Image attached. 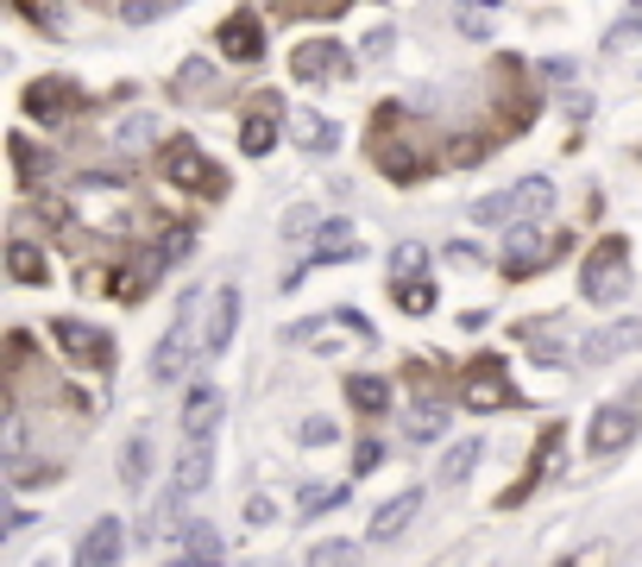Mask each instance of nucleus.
Here are the masks:
<instances>
[{
	"label": "nucleus",
	"mask_w": 642,
	"mask_h": 567,
	"mask_svg": "<svg viewBox=\"0 0 642 567\" xmlns=\"http://www.w3.org/2000/svg\"><path fill=\"white\" fill-rule=\"evenodd\" d=\"M636 32H642V13H623V20L604 32V51H630V44H636Z\"/></svg>",
	"instance_id": "4c0bfd02"
},
{
	"label": "nucleus",
	"mask_w": 642,
	"mask_h": 567,
	"mask_svg": "<svg viewBox=\"0 0 642 567\" xmlns=\"http://www.w3.org/2000/svg\"><path fill=\"white\" fill-rule=\"evenodd\" d=\"M366 58H390V32H371V39H366Z\"/></svg>",
	"instance_id": "a18cd8bd"
},
{
	"label": "nucleus",
	"mask_w": 642,
	"mask_h": 567,
	"mask_svg": "<svg viewBox=\"0 0 642 567\" xmlns=\"http://www.w3.org/2000/svg\"><path fill=\"white\" fill-rule=\"evenodd\" d=\"M39 567H51V561H39Z\"/></svg>",
	"instance_id": "8fccbe9b"
},
{
	"label": "nucleus",
	"mask_w": 642,
	"mask_h": 567,
	"mask_svg": "<svg viewBox=\"0 0 642 567\" xmlns=\"http://www.w3.org/2000/svg\"><path fill=\"white\" fill-rule=\"evenodd\" d=\"M208 89H214V63H202V58H190L183 70H176V82H171L176 101H195V95H208Z\"/></svg>",
	"instance_id": "7c9ffc66"
},
{
	"label": "nucleus",
	"mask_w": 642,
	"mask_h": 567,
	"mask_svg": "<svg viewBox=\"0 0 642 567\" xmlns=\"http://www.w3.org/2000/svg\"><path fill=\"white\" fill-rule=\"evenodd\" d=\"M208 479H214V442H190V448L176 454V479H171V492L195 498V492H208Z\"/></svg>",
	"instance_id": "aec40b11"
},
{
	"label": "nucleus",
	"mask_w": 642,
	"mask_h": 567,
	"mask_svg": "<svg viewBox=\"0 0 642 567\" xmlns=\"http://www.w3.org/2000/svg\"><path fill=\"white\" fill-rule=\"evenodd\" d=\"M195 296H202V291H190V296H183V310H176V322L164 328V341L152 347V366H145V378H152V385H176V378L190 372V360L202 353V341H195Z\"/></svg>",
	"instance_id": "20e7f679"
},
{
	"label": "nucleus",
	"mask_w": 642,
	"mask_h": 567,
	"mask_svg": "<svg viewBox=\"0 0 642 567\" xmlns=\"http://www.w3.org/2000/svg\"><path fill=\"white\" fill-rule=\"evenodd\" d=\"M7 158H13V176H20V190H32L39 176H51V145H39L32 133H13V139H7Z\"/></svg>",
	"instance_id": "b1692460"
},
{
	"label": "nucleus",
	"mask_w": 642,
	"mask_h": 567,
	"mask_svg": "<svg viewBox=\"0 0 642 567\" xmlns=\"http://www.w3.org/2000/svg\"><path fill=\"white\" fill-rule=\"evenodd\" d=\"M240 334V291L234 284H221L208 291V315H202V353H227Z\"/></svg>",
	"instance_id": "ddd939ff"
},
{
	"label": "nucleus",
	"mask_w": 642,
	"mask_h": 567,
	"mask_svg": "<svg viewBox=\"0 0 642 567\" xmlns=\"http://www.w3.org/2000/svg\"><path fill=\"white\" fill-rule=\"evenodd\" d=\"M296 435H303L309 448H328V442H334V423H328V416H303V429H296Z\"/></svg>",
	"instance_id": "ea45409f"
},
{
	"label": "nucleus",
	"mask_w": 642,
	"mask_h": 567,
	"mask_svg": "<svg viewBox=\"0 0 642 567\" xmlns=\"http://www.w3.org/2000/svg\"><path fill=\"white\" fill-rule=\"evenodd\" d=\"M291 77L296 82H340V77H353V51L340 39H303L291 51Z\"/></svg>",
	"instance_id": "1a4fd4ad"
},
{
	"label": "nucleus",
	"mask_w": 642,
	"mask_h": 567,
	"mask_svg": "<svg viewBox=\"0 0 642 567\" xmlns=\"http://www.w3.org/2000/svg\"><path fill=\"white\" fill-rule=\"evenodd\" d=\"M347 498H353V479H347V486H309L296 510H303V517H328V510H340Z\"/></svg>",
	"instance_id": "2f4dec72"
},
{
	"label": "nucleus",
	"mask_w": 642,
	"mask_h": 567,
	"mask_svg": "<svg viewBox=\"0 0 642 567\" xmlns=\"http://www.w3.org/2000/svg\"><path fill=\"white\" fill-rule=\"evenodd\" d=\"M416 510H422V486H404L397 498H385V505L371 510V529H366V543H397L409 524H416Z\"/></svg>",
	"instance_id": "dca6fc26"
},
{
	"label": "nucleus",
	"mask_w": 642,
	"mask_h": 567,
	"mask_svg": "<svg viewBox=\"0 0 642 567\" xmlns=\"http://www.w3.org/2000/svg\"><path fill=\"white\" fill-rule=\"evenodd\" d=\"M448 259H460V265H479V253H472V240H454Z\"/></svg>",
	"instance_id": "49530a36"
},
{
	"label": "nucleus",
	"mask_w": 642,
	"mask_h": 567,
	"mask_svg": "<svg viewBox=\"0 0 642 567\" xmlns=\"http://www.w3.org/2000/svg\"><path fill=\"white\" fill-rule=\"evenodd\" d=\"M157 176L176 183V190H190V196H208V202L227 196V171H221L195 139H164V145H157Z\"/></svg>",
	"instance_id": "f03ea898"
},
{
	"label": "nucleus",
	"mask_w": 642,
	"mask_h": 567,
	"mask_svg": "<svg viewBox=\"0 0 642 567\" xmlns=\"http://www.w3.org/2000/svg\"><path fill=\"white\" fill-rule=\"evenodd\" d=\"M7 277H13V284H51V259H44L32 240H13V246H7Z\"/></svg>",
	"instance_id": "bb28decb"
},
{
	"label": "nucleus",
	"mask_w": 642,
	"mask_h": 567,
	"mask_svg": "<svg viewBox=\"0 0 642 567\" xmlns=\"http://www.w3.org/2000/svg\"><path fill=\"white\" fill-rule=\"evenodd\" d=\"M214 44H221L227 63H258L265 58V20H258L253 7H234L227 20L214 26Z\"/></svg>",
	"instance_id": "9d476101"
},
{
	"label": "nucleus",
	"mask_w": 642,
	"mask_h": 567,
	"mask_svg": "<svg viewBox=\"0 0 642 567\" xmlns=\"http://www.w3.org/2000/svg\"><path fill=\"white\" fill-rule=\"evenodd\" d=\"M561 442H567V429H561V423H548V429L536 435V460H529V473H523V479H517V486L505 492V498H498V505H505V510H517V505H523V498H529V486L542 479V467L554 460V448H561Z\"/></svg>",
	"instance_id": "5701e85b"
},
{
	"label": "nucleus",
	"mask_w": 642,
	"mask_h": 567,
	"mask_svg": "<svg viewBox=\"0 0 642 567\" xmlns=\"http://www.w3.org/2000/svg\"><path fill=\"white\" fill-rule=\"evenodd\" d=\"M309 567H359V543H347V536H328V543L309 548Z\"/></svg>",
	"instance_id": "473e14b6"
},
{
	"label": "nucleus",
	"mask_w": 642,
	"mask_h": 567,
	"mask_svg": "<svg viewBox=\"0 0 642 567\" xmlns=\"http://www.w3.org/2000/svg\"><path fill=\"white\" fill-rule=\"evenodd\" d=\"M567 246H573L567 234L548 240L542 227H510L505 253H498V272H505V277H536V272H548V265H561Z\"/></svg>",
	"instance_id": "39448f33"
},
{
	"label": "nucleus",
	"mask_w": 642,
	"mask_h": 567,
	"mask_svg": "<svg viewBox=\"0 0 642 567\" xmlns=\"http://www.w3.org/2000/svg\"><path fill=\"white\" fill-rule=\"evenodd\" d=\"M176 543H183V555H195V561H221V529L214 524H190Z\"/></svg>",
	"instance_id": "72a5a7b5"
},
{
	"label": "nucleus",
	"mask_w": 642,
	"mask_h": 567,
	"mask_svg": "<svg viewBox=\"0 0 642 567\" xmlns=\"http://www.w3.org/2000/svg\"><path fill=\"white\" fill-rule=\"evenodd\" d=\"M120 139H126V145H139V139H152V114L126 120V133H120Z\"/></svg>",
	"instance_id": "c03bdc74"
},
{
	"label": "nucleus",
	"mask_w": 642,
	"mask_h": 567,
	"mask_svg": "<svg viewBox=\"0 0 642 567\" xmlns=\"http://www.w3.org/2000/svg\"><path fill=\"white\" fill-rule=\"evenodd\" d=\"M272 145H277V101L258 95V108L240 120V152H246V158H265Z\"/></svg>",
	"instance_id": "4be33fe9"
},
{
	"label": "nucleus",
	"mask_w": 642,
	"mask_h": 567,
	"mask_svg": "<svg viewBox=\"0 0 642 567\" xmlns=\"http://www.w3.org/2000/svg\"><path fill=\"white\" fill-rule=\"evenodd\" d=\"M272 517H277V510L265 505V498H246V524H253V529H265V524H272Z\"/></svg>",
	"instance_id": "37998d69"
},
{
	"label": "nucleus",
	"mask_w": 642,
	"mask_h": 567,
	"mask_svg": "<svg viewBox=\"0 0 642 567\" xmlns=\"http://www.w3.org/2000/svg\"><path fill=\"white\" fill-rule=\"evenodd\" d=\"M630 284H636V272H630V240L604 234L599 246L585 253V265H580V296H585V303H623Z\"/></svg>",
	"instance_id": "7ed1b4c3"
},
{
	"label": "nucleus",
	"mask_w": 642,
	"mask_h": 567,
	"mask_svg": "<svg viewBox=\"0 0 642 567\" xmlns=\"http://www.w3.org/2000/svg\"><path fill=\"white\" fill-rule=\"evenodd\" d=\"M347 259H359V240H353V221H322V234H315V253L303 259V272H296V277L322 272V265H347ZM296 277H291V284H296Z\"/></svg>",
	"instance_id": "f3484780"
},
{
	"label": "nucleus",
	"mask_w": 642,
	"mask_h": 567,
	"mask_svg": "<svg viewBox=\"0 0 642 567\" xmlns=\"http://www.w3.org/2000/svg\"><path fill=\"white\" fill-rule=\"evenodd\" d=\"M120 479H126V492L152 486V435H145V429L126 435V448H120Z\"/></svg>",
	"instance_id": "a878e982"
},
{
	"label": "nucleus",
	"mask_w": 642,
	"mask_h": 567,
	"mask_svg": "<svg viewBox=\"0 0 642 567\" xmlns=\"http://www.w3.org/2000/svg\"><path fill=\"white\" fill-rule=\"evenodd\" d=\"M623 404H630V411L642 416V378H636V385H630V392H623Z\"/></svg>",
	"instance_id": "de8ad7c7"
},
{
	"label": "nucleus",
	"mask_w": 642,
	"mask_h": 567,
	"mask_svg": "<svg viewBox=\"0 0 642 567\" xmlns=\"http://www.w3.org/2000/svg\"><path fill=\"white\" fill-rule=\"evenodd\" d=\"M291 133H296V145H303L309 158H334V152H340V126H334L328 114H315V108H296Z\"/></svg>",
	"instance_id": "a211bd4d"
},
{
	"label": "nucleus",
	"mask_w": 642,
	"mask_h": 567,
	"mask_svg": "<svg viewBox=\"0 0 642 567\" xmlns=\"http://www.w3.org/2000/svg\"><path fill=\"white\" fill-rule=\"evenodd\" d=\"M164 13H171L164 0H152V7H120V20H126V26H157Z\"/></svg>",
	"instance_id": "a19ab883"
},
{
	"label": "nucleus",
	"mask_w": 642,
	"mask_h": 567,
	"mask_svg": "<svg viewBox=\"0 0 642 567\" xmlns=\"http://www.w3.org/2000/svg\"><path fill=\"white\" fill-rule=\"evenodd\" d=\"M190 524H195V517H190V498H183V492H171V498H157V505L139 517V536H145V543H164L171 529L183 536Z\"/></svg>",
	"instance_id": "6ab92c4d"
},
{
	"label": "nucleus",
	"mask_w": 642,
	"mask_h": 567,
	"mask_svg": "<svg viewBox=\"0 0 642 567\" xmlns=\"http://www.w3.org/2000/svg\"><path fill=\"white\" fill-rule=\"evenodd\" d=\"M636 435H642V416L630 411V404H604V411H592V423H585V448L592 454H623Z\"/></svg>",
	"instance_id": "9b49d317"
},
{
	"label": "nucleus",
	"mask_w": 642,
	"mask_h": 567,
	"mask_svg": "<svg viewBox=\"0 0 642 567\" xmlns=\"http://www.w3.org/2000/svg\"><path fill=\"white\" fill-rule=\"evenodd\" d=\"M20 108H26V120H44V126H63L70 114H82L89 108V95H82L70 77H39L32 89L20 95Z\"/></svg>",
	"instance_id": "6e6552de"
},
{
	"label": "nucleus",
	"mask_w": 642,
	"mask_h": 567,
	"mask_svg": "<svg viewBox=\"0 0 642 567\" xmlns=\"http://www.w3.org/2000/svg\"><path fill=\"white\" fill-rule=\"evenodd\" d=\"M120 555H126V524L120 517H95V524L82 529L77 567H120Z\"/></svg>",
	"instance_id": "4468645a"
},
{
	"label": "nucleus",
	"mask_w": 642,
	"mask_h": 567,
	"mask_svg": "<svg viewBox=\"0 0 642 567\" xmlns=\"http://www.w3.org/2000/svg\"><path fill=\"white\" fill-rule=\"evenodd\" d=\"M460 404H467V411L523 404V397H517V385H510V372H505V353H472L467 366H460Z\"/></svg>",
	"instance_id": "423d86ee"
},
{
	"label": "nucleus",
	"mask_w": 642,
	"mask_h": 567,
	"mask_svg": "<svg viewBox=\"0 0 642 567\" xmlns=\"http://www.w3.org/2000/svg\"><path fill=\"white\" fill-rule=\"evenodd\" d=\"M479 454H486V442H479V435L454 442V448L441 454V486H467L472 473H479Z\"/></svg>",
	"instance_id": "c85d7f7f"
},
{
	"label": "nucleus",
	"mask_w": 642,
	"mask_h": 567,
	"mask_svg": "<svg viewBox=\"0 0 642 567\" xmlns=\"http://www.w3.org/2000/svg\"><path fill=\"white\" fill-rule=\"evenodd\" d=\"M309 227H315V209H309V202H303V209H291V215H284V234H309ZM315 234H322V227H315Z\"/></svg>",
	"instance_id": "79ce46f5"
},
{
	"label": "nucleus",
	"mask_w": 642,
	"mask_h": 567,
	"mask_svg": "<svg viewBox=\"0 0 642 567\" xmlns=\"http://www.w3.org/2000/svg\"><path fill=\"white\" fill-rule=\"evenodd\" d=\"M164 567H221V561H195V555H176V561H164Z\"/></svg>",
	"instance_id": "09e8293b"
},
{
	"label": "nucleus",
	"mask_w": 642,
	"mask_h": 567,
	"mask_svg": "<svg viewBox=\"0 0 642 567\" xmlns=\"http://www.w3.org/2000/svg\"><path fill=\"white\" fill-rule=\"evenodd\" d=\"M454 26H460L467 39H491V13H486V7H460V13H454Z\"/></svg>",
	"instance_id": "58836bf2"
},
{
	"label": "nucleus",
	"mask_w": 642,
	"mask_h": 567,
	"mask_svg": "<svg viewBox=\"0 0 642 567\" xmlns=\"http://www.w3.org/2000/svg\"><path fill=\"white\" fill-rule=\"evenodd\" d=\"M554 209V183L548 176H517L510 190H498V196H479L472 202V221H486V227H536V221Z\"/></svg>",
	"instance_id": "f257e3e1"
},
{
	"label": "nucleus",
	"mask_w": 642,
	"mask_h": 567,
	"mask_svg": "<svg viewBox=\"0 0 642 567\" xmlns=\"http://www.w3.org/2000/svg\"><path fill=\"white\" fill-rule=\"evenodd\" d=\"M390 277H397V291L416 284V277H422V246H397V253H390Z\"/></svg>",
	"instance_id": "c9c22d12"
},
{
	"label": "nucleus",
	"mask_w": 642,
	"mask_h": 567,
	"mask_svg": "<svg viewBox=\"0 0 642 567\" xmlns=\"http://www.w3.org/2000/svg\"><path fill=\"white\" fill-rule=\"evenodd\" d=\"M385 442H359V448H353V479H366V473H378L385 467Z\"/></svg>",
	"instance_id": "e433bc0d"
},
{
	"label": "nucleus",
	"mask_w": 642,
	"mask_h": 567,
	"mask_svg": "<svg viewBox=\"0 0 642 567\" xmlns=\"http://www.w3.org/2000/svg\"><path fill=\"white\" fill-rule=\"evenodd\" d=\"M448 423H454V397H441V392L404 397V442H441Z\"/></svg>",
	"instance_id": "f8f14e48"
},
{
	"label": "nucleus",
	"mask_w": 642,
	"mask_h": 567,
	"mask_svg": "<svg viewBox=\"0 0 642 567\" xmlns=\"http://www.w3.org/2000/svg\"><path fill=\"white\" fill-rule=\"evenodd\" d=\"M642 347V322L636 315H623V322H611V328L585 334V360H623V353Z\"/></svg>",
	"instance_id": "412c9836"
},
{
	"label": "nucleus",
	"mask_w": 642,
	"mask_h": 567,
	"mask_svg": "<svg viewBox=\"0 0 642 567\" xmlns=\"http://www.w3.org/2000/svg\"><path fill=\"white\" fill-rule=\"evenodd\" d=\"M347 397H353V411H359V416H385L390 411V385L378 378V372H353Z\"/></svg>",
	"instance_id": "cd10ccee"
},
{
	"label": "nucleus",
	"mask_w": 642,
	"mask_h": 567,
	"mask_svg": "<svg viewBox=\"0 0 642 567\" xmlns=\"http://www.w3.org/2000/svg\"><path fill=\"white\" fill-rule=\"evenodd\" d=\"M371 158H378V171H385L390 183H422V176H428V158L416 152V139L371 133Z\"/></svg>",
	"instance_id": "2eb2a0df"
},
{
	"label": "nucleus",
	"mask_w": 642,
	"mask_h": 567,
	"mask_svg": "<svg viewBox=\"0 0 642 567\" xmlns=\"http://www.w3.org/2000/svg\"><path fill=\"white\" fill-rule=\"evenodd\" d=\"M221 411H227V404H221V392H214V385H195L190 404H183V435H190V442H208L214 423H221Z\"/></svg>",
	"instance_id": "393cba45"
},
{
	"label": "nucleus",
	"mask_w": 642,
	"mask_h": 567,
	"mask_svg": "<svg viewBox=\"0 0 642 567\" xmlns=\"http://www.w3.org/2000/svg\"><path fill=\"white\" fill-rule=\"evenodd\" d=\"M397 310H404V315H428V310H435V284H428V277L404 284V291H397Z\"/></svg>",
	"instance_id": "f704fd0d"
},
{
	"label": "nucleus",
	"mask_w": 642,
	"mask_h": 567,
	"mask_svg": "<svg viewBox=\"0 0 642 567\" xmlns=\"http://www.w3.org/2000/svg\"><path fill=\"white\" fill-rule=\"evenodd\" d=\"M51 347L70 360V366H114V334L82 322V315H51Z\"/></svg>",
	"instance_id": "0eeeda50"
},
{
	"label": "nucleus",
	"mask_w": 642,
	"mask_h": 567,
	"mask_svg": "<svg viewBox=\"0 0 642 567\" xmlns=\"http://www.w3.org/2000/svg\"><path fill=\"white\" fill-rule=\"evenodd\" d=\"M51 479H63V467H58V460H32V454H13V460H7V486H13V492L51 486Z\"/></svg>",
	"instance_id": "c756f323"
}]
</instances>
